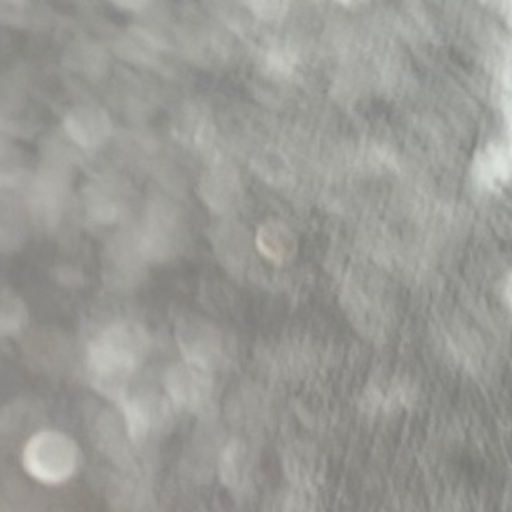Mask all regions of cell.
Here are the masks:
<instances>
[{"label": "cell", "mask_w": 512, "mask_h": 512, "mask_svg": "<svg viewBox=\"0 0 512 512\" xmlns=\"http://www.w3.org/2000/svg\"><path fill=\"white\" fill-rule=\"evenodd\" d=\"M180 348H182L185 362L213 373L222 370L231 359V351L223 336L211 328L193 326L180 334Z\"/></svg>", "instance_id": "5b68a950"}, {"label": "cell", "mask_w": 512, "mask_h": 512, "mask_svg": "<svg viewBox=\"0 0 512 512\" xmlns=\"http://www.w3.org/2000/svg\"><path fill=\"white\" fill-rule=\"evenodd\" d=\"M97 439L100 440V446L104 448L105 453L116 460V462H130V437L124 422L120 423L116 417H100L99 426H97Z\"/></svg>", "instance_id": "ba28073f"}, {"label": "cell", "mask_w": 512, "mask_h": 512, "mask_svg": "<svg viewBox=\"0 0 512 512\" xmlns=\"http://www.w3.org/2000/svg\"><path fill=\"white\" fill-rule=\"evenodd\" d=\"M24 306L10 294L0 293V337L17 333L25 323Z\"/></svg>", "instance_id": "30bf717a"}, {"label": "cell", "mask_w": 512, "mask_h": 512, "mask_svg": "<svg viewBox=\"0 0 512 512\" xmlns=\"http://www.w3.org/2000/svg\"><path fill=\"white\" fill-rule=\"evenodd\" d=\"M265 512H317V509L310 493L293 488L271 497Z\"/></svg>", "instance_id": "9c48e42d"}, {"label": "cell", "mask_w": 512, "mask_h": 512, "mask_svg": "<svg viewBox=\"0 0 512 512\" xmlns=\"http://www.w3.org/2000/svg\"><path fill=\"white\" fill-rule=\"evenodd\" d=\"M163 385L176 408L202 417L213 414L217 399L213 373L183 362L171 366L163 376Z\"/></svg>", "instance_id": "3957f363"}, {"label": "cell", "mask_w": 512, "mask_h": 512, "mask_svg": "<svg viewBox=\"0 0 512 512\" xmlns=\"http://www.w3.org/2000/svg\"><path fill=\"white\" fill-rule=\"evenodd\" d=\"M25 471L37 482L60 485L74 476L82 462L79 446L67 434L40 431L25 443Z\"/></svg>", "instance_id": "7a4b0ae2"}, {"label": "cell", "mask_w": 512, "mask_h": 512, "mask_svg": "<svg viewBox=\"0 0 512 512\" xmlns=\"http://www.w3.org/2000/svg\"><path fill=\"white\" fill-rule=\"evenodd\" d=\"M257 460L253 448L243 440H230L217 459L220 480L234 494L248 493L256 479Z\"/></svg>", "instance_id": "8992f818"}, {"label": "cell", "mask_w": 512, "mask_h": 512, "mask_svg": "<svg viewBox=\"0 0 512 512\" xmlns=\"http://www.w3.org/2000/svg\"><path fill=\"white\" fill-rule=\"evenodd\" d=\"M283 469L293 488L311 493L320 482L322 462L310 446L294 445L283 459Z\"/></svg>", "instance_id": "52a82bcc"}, {"label": "cell", "mask_w": 512, "mask_h": 512, "mask_svg": "<svg viewBox=\"0 0 512 512\" xmlns=\"http://www.w3.org/2000/svg\"><path fill=\"white\" fill-rule=\"evenodd\" d=\"M145 356L147 337L139 326H110L88 346V380L102 396L122 402Z\"/></svg>", "instance_id": "6da1fadb"}, {"label": "cell", "mask_w": 512, "mask_h": 512, "mask_svg": "<svg viewBox=\"0 0 512 512\" xmlns=\"http://www.w3.org/2000/svg\"><path fill=\"white\" fill-rule=\"evenodd\" d=\"M117 405L120 406L124 417L122 422L133 445L147 442L151 437L165 433L173 425L176 406L168 397L160 394H127Z\"/></svg>", "instance_id": "277c9868"}]
</instances>
